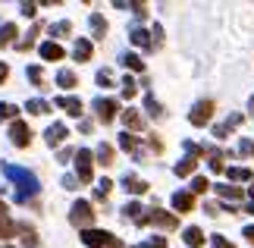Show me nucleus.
I'll use <instances>...</instances> for the list:
<instances>
[{"mask_svg": "<svg viewBox=\"0 0 254 248\" xmlns=\"http://www.w3.org/2000/svg\"><path fill=\"white\" fill-rule=\"evenodd\" d=\"M3 176L9 182H13L16 188H19V195H16V201H28L32 195H38L41 192V182H38V176L32 173V170H25V166H13V164H3Z\"/></svg>", "mask_w": 254, "mask_h": 248, "instance_id": "f257e3e1", "label": "nucleus"}, {"mask_svg": "<svg viewBox=\"0 0 254 248\" xmlns=\"http://www.w3.org/2000/svg\"><path fill=\"white\" fill-rule=\"evenodd\" d=\"M82 245H85V248H126V245H123L120 239H116L113 233L94 230V226H91V230H85V233H82Z\"/></svg>", "mask_w": 254, "mask_h": 248, "instance_id": "f03ea898", "label": "nucleus"}, {"mask_svg": "<svg viewBox=\"0 0 254 248\" xmlns=\"http://www.w3.org/2000/svg\"><path fill=\"white\" fill-rule=\"evenodd\" d=\"M69 223L72 226H79V230H91V223H94V207L91 201H85V198H79V201L72 204V211H69Z\"/></svg>", "mask_w": 254, "mask_h": 248, "instance_id": "7ed1b4c3", "label": "nucleus"}, {"mask_svg": "<svg viewBox=\"0 0 254 248\" xmlns=\"http://www.w3.org/2000/svg\"><path fill=\"white\" fill-rule=\"evenodd\" d=\"M204 154V148H198V145H191V142H185V157L179 164H176V176H191V170L198 166V157Z\"/></svg>", "mask_w": 254, "mask_h": 248, "instance_id": "20e7f679", "label": "nucleus"}, {"mask_svg": "<svg viewBox=\"0 0 254 248\" xmlns=\"http://www.w3.org/2000/svg\"><path fill=\"white\" fill-rule=\"evenodd\" d=\"M75 176H79V182H91V176H94V154L88 148L75 151Z\"/></svg>", "mask_w": 254, "mask_h": 248, "instance_id": "39448f33", "label": "nucleus"}, {"mask_svg": "<svg viewBox=\"0 0 254 248\" xmlns=\"http://www.w3.org/2000/svg\"><path fill=\"white\" fill-rule=\"evenodd\" d=\"M94 113H97V120L101 123H113L116 120V113H120V104L113 101V97H94Z\"/></svg>", "mask_w": 254, "mask_h": 248, "instance_id": "423d86ee", "label": "nucleus"}, {"mask_svg": "<svg viewBox=\"0 0 254 248\" xmlns=\"http://www.w3.org/2000/svg\"><path fill=\"white\" fill-rule=\"evenodd\" d=\"M144 223H154V226H160V230H176V226H179V217L160 211V207H151V211H148V220H144Z\"/></svg>", "mask_w": 254, "mask_h": 248, "instance_id": "0eeeda50", "label": "nucleus"}, {"mask_svg": "<svg viewBox=\"0 0 254 248\" xmlns=\"http://www.w3.org/2000/svg\"><path fill=\"white\" fill-rule=\"evenodd\" d=\"M210 116H213V101H198L189 113V123L191 126H207Z\"/></svg>", "mask_w": 254, "mask_h": 248, "instance_id": "6e6552de", "label": "nucleus"}, {"mask_svg": "<svg viewBox=\"0 0 254 248\" xmlns=\"http://www.w3.org/2000/svg\"><path fill=\"white\" fill-rule=\"evenodd\" d=\"M9 142H13L16 148H28V142H32V129H28L22 120H16L13 126H9Z\"/></svg>", "mask_w": 254, "mask_h": 248, "instance_id": "1a4fd4ad", "label": "nucleus"}, {"mask_svg": "<svg viewBox=\"0 0 254 248\" xmlns=\"http://www.w3.org/2000/svg\"><path fill=\"white\" fill-rule=\"evenodd\" d=\"M63 138H69V129H66V123H51V126H47L44 142L51 145V148H57V145L63 142Z\"/></svg>", "mask_w": 254, "mask_h": 248, "instance_id": "9d476101", "label": "nucleus"}, {"mask_svg": "<svg viewBox=\"0 0 254 248\" xmlns=\"http://www.w3.org/2000/svg\"><path fill=\"white\" fill-rule=\"evenodd\" d=\"M123 188H126L129 195H144V192H148L151 185L144 182V179H138L135 173H126V176H123Z\"/></svg>", "mask_w": 254, "mask_h": 248, "instance_id": "9b49d317", "label": "nucleus"}, {"mask_svg": "<svg viewBox=\"0 0 254 248\" xmlns=\"http://www.w3.org/2000/svg\"><path fill=\"white\" fill-rule=\"evenodd\" d=\"M242 123H245V116H242V113H232V116H229V120H226V123H220V126H213V138H226V135L232 132V129H239Z\"/></svg>", "mask_w": 254, "mask_h": 248, "instance_id": "f8f14e48", "label": "nucleus"}, {"mask_svg": "<svg viewBox=\"0 0 254 248\" xmlns=\"http://www.w3.org/2000/svg\"><path fill=\"white\" fill-rule=\"evenodd\" d=\"M120 116H123V126H126V132H141V129H144L141 113H138V110H132V107H129V110H123Z\"/></svg>", "mask_w": 254, "mask_h": 248, "instance_id": "ddd939ff", "label": "nucleus"}, {"mask_svg": "<svg viewBox=\"0 0 254 248\" xmlns=\"http://www.w3.org/2000/svg\"><path fill=\"white\" fill-rule=\"evenodd\" d=\"M57 107H60V110H66L69 116H82V101H79V97H72V94L57 97Z\"/></svg>", "mask_w": 254, "mask_h": 248, "instance_id": "4468645a", "label": "nucleus"}, {"mask_svg": "<svg viewBox=\"0 0 254 248\" xmlns=\"http://www.w3.org/2000/svg\"><path fill=\"white\" fill-rule=\"evenodd\" d=\"M91 54H94L91 41H88V38H79V41H75V47H72V57H75V63H88V60H91Z\"/></svg>", "mask_w": 254, "mask_h": 248, "instance_id": "2eb2a0df", "label": "nucleus"}, {"mask_svg": "<svg viewBox=\"0 0 254 248\" xmlns=\"http://www.w3.org/2000/svg\"><path fill=\"white\" fill-rule=\"evenodd\" d=\"M129 41H132L135 47H144V51H154V41H151V35L144 32V28H138V25H135L132 32H129Z\"/></svg>", "mask_w": 254, "mask_h": 248, "instance_id": "dca6fc26", "label": "nucleus"}, {"mask_svg": "<svg viewBox=\"0 0 254 248\" xmlns=\"http://www.w3.org/2000/svg\"><path fill=\"white\" fill-rule=\"evenodd\" d=\"M173 207H176L179 214H189L191 207H194V195H191V192H176V195H173Z\"/></svg>", "mask_w": 254, "mask_h": 248, "instance_id": "f3484780", "label": "nucleus"}, {"mask_svg": "<svg viewBox=\"0 0 254 248\" xmlns=\"http://www.w3.org/2000/svg\"><path fill=\"white\" fill-rule=\"evenodd\" d=\"M16 233L22 236V245H25V248H38V233H35V226H28V223H16Z\"/></svg>", "mask_w": 254, "mask_h": 248, "instance_id": "a211bd4d", "label": "nucleus"}, {"mask_svg": "<svg viewBox=\"0 0 254 248\" xmlns=\"http://www.w3.org/2000/svg\"><path fill=\"white\" fill-rule=\"evenodd\" d=\"M123 214H126V220H135V223H144V220H148V214H144V207L138 201H129V204L123 207Z\"/></svg>", "mask_w": 254, "mask_h": 248, "instance_id": "6ab92c4d", "label": "nucleus"}, {"mask_svg": "<svg viewBox=\"0 0 254 248\" xmlns=\"http://www.w3.org/2000/svg\"><path fill=\"white\" fill-rule=\"evenodd\" d=\"M41 57H44V60H63L66 51H63L57 41H44V44H41Z\"/></svg>", "mask_w": 254, "mask_h": 248, "instance_id": "aec40b11", "label": "nucleus"}, {"mask_svg": "<svg viewBox=\"0 0 254 248\" xmlns=\"http://www.w3.org/2000/svg\"><path fill=\"white\" fill-rule=\"evenodd\" d=\"M120 148H123V151H129V154H135V157H141V145H138V138H135L132 132H123L120 135Z\"/></svg>", "mask_w": 254, "mask_h": 248, "instance_id": "412c9836", "label": "nucleus"}, {"mask_svg": "<svg viewBox=\"0 0 254 248\" xmlns=\"http://www.w3.org/2000/svg\"><path fill=\"white\" fill-rule=\"evenodd\" d=\"M182 239H185V245H189V248H201L204 245V233L198 230V226H189V230L182 233Z\"/></svg>", "mask_w": 254, "mask_h": 248, "instance_id": "4be33fe9", "label": "nucleus"}, {"mask_svg": "<svg viewBox=\"0 0 254 248\" xmlns=\"http://www.w3.org/2000/svg\"><path fill=\"white\" fill-rule=\"evenodd\" d=\"M94 161H101L104 166H110L113 164V145L101 142V145H97V151H94Z\"/></svg>", "mask_w": 254, "mask_h": 248, "instance_id": "5701e85b", "label": "nucleus"}, {"mask_svg": "<svg viewBox=\"0 0 254 248\" xmlns=\"http://www.w3.org/2000/svg\"><path fill=\"white\" fill-rule=\"evenodd\" d=\"M88 22H91V35H94V38H104V35H107V19H104L101 13H91V19H88Z\"/></svg>", "mask_w": 254, "mask_h": 248, "instance_id": "b1692460", "label": "nucleus"}, {"mask_svg": "<svg viewBox=\"0 0 254 248\" xmlns=\"http://www.w3.org/2000/svg\"><path fill=\"white\" fill-rule=\"evenodd\" d=\"M57 85H60V88H75L79 79H75L72 69H60V73H57Z\"/></svg>", "mask_w": 254, "mask_h": 248, "instance_id": "393cba45", "label": "nucleus"}, {"mask_svg": "<svg viewBox=\"0 0 254 248\" xmlns=\"http://www.w3.org/2000/svg\"><path fill=\"white\" fill-rule=\"evenodd\" d=\"M25 110H28V113H35V116H41V113H51V104L41 101V97H32V101L25 104Z\"/></svg>", "mask_w": 254, "mask_h": 248, "instance_id": "a878e982", "label": "nucleus"}, {"mask_svg": "<svg viewBox=\"0 0 254 248\" xmlns=\"http://www.w3.org/2000/svg\"><path fill=\"white\" fill-rule=\"evenodd\" d=\"M38 35H41V25H32V28H28V35H25L16 47H19V51H28V47L35 44V38H38Z\"/></svg>", "mask_w": 254, "mask_h": 248, "instance_id": "bb28decb", "label": "nucleus"}, {"mask_svg": "<svg viewBox=\"0 0 254 248\" xmlns=\"http://www.w3.org/2000/svg\"><path fill=\"white\" fill-rule=\"evenodd\" d=\"M229 179L232 182H248L251 179V170H248V166H229Z\"/></svg>", "mask_w": 254, "mask_h": 248, "instance_id": "cd10ccee", "label": "nucleus"}, {"mask_svg": "<svg viewBox=\"0 0 254 248\" xmlns=\"http://www.w3.org/2000/svg\"><path fill=\"white\" fill-rule=\"evenodd\" d=\"M144 110H148L154 120H160V116H163V107L154 101V94H144Z\"/></svg>", "mask_w": 254, "mask_h": 248, "instance_id": "c85d7f7f", "label": "nucleus"}, {"mask_svg": "<svg viewBox=\"0 0 254 248\" xmlns=\"http://www.w3.org/2000/svg\"><path fill=\"white\" fill-rule=\"evenodd\" d=\"M123 66H126V69H132V73H141V69H144L141 57H135V54H123Z\"/></svg>", "mask_w": 254, "mask_h": 248, "instance_id": "c756f323", "label": "nucleus"}, {"mask_svg": "<svg viewBox=\"0 0 254 248\" xmlns=\"http://www.w3.org/2000/svg\"><path fill=\"white\" fill-rule=\"evenodd\" d=\"M16 38V25L13 22H6V25H0V47H6L9 41Z\"/></svg>", "mask_w": 254, "mask_h": 248, "instance_id": "7c9ffc66", "label": "nucleus"}, {"mask_svg": "<svg viewBox=\"0 0 254 248\" xmlns=\"http://www.w3.org/2000/svg\"><path fill=\"white\" fill-rule=\"evenodd\" d=\"M210 161H207V166H210V170L213 173H223V151H213V148H210Z\"/></svg>", "mask_w": 254, "mask_h": 248, "instance_id": "2f4dec72", "label": "nucleus"}, {"mask_svg": "<svg viewBox=\"0 0 254 248\" xmlns=\"http://www.w3.org/2000/svg\"><path fill=\"white\" fill-rule=\"evenodd\" d=\"M69 32H72V22H69V19H63V22L51 25V35H54V38H63V35H69Z\"/></svg>", "mask_w": 254, "mask_h": 248, "instance_id": "473e14b6", "label": "nucleus"}, {"mask_svg": "<svg viewBox=\"0 0 254 248\" xmlns=\"http://www.w3.org/2000/svg\"><path fill=\"white\" fill-rule=\"evenodd\" d=\"M207 188H210V182L204 179V176H194V179H191V188H189V192H191V195H204V192H207Z\"/></svg>", "mask_w": 254, "mask_h": 248, "instance_id": "72a5a7b5", "label": "nucleus"}, {"mask_svg": "<svg viewBox=\"0 0 254 248\" xmlns=\"http://www.w3.org/2000/svg\"><path fill=\"white\" fill-rule=\"evenodd\" d=\"M217 195H220V198H229V201H236V198H242V188H232V185H217Z\"/></svg>", "mask_w": 254, "mask_h": 248, "instance_id": "f704fd0d", "label": "nucleus"}, {"mask_svg": "<svg viewBox=\"0 0 254 248\" xmlns=\"http://www.w3.org/2000/svg\"><path fill=\"white\" fill-rule=\"evenodd\" d=\"M13 233H16V223L9 217H0V239H9Z\"/></svg>", "mask_w": 254, "mask_h": 248, "instance_id": "c9c22d12", "label": "nucleus"}, {"mask_svg": "<svg viewBox=\"0 0 254 248\" xmlns=\"http://www.w3.org/2000/svg\"><path fill=\"white\" fill-rule=\"evenodd\" d=\"M16 113H19L16 104H0V123H3V120H13L16 123Z\"/></svg>", "mask_w": 254, "mask_h": 248, "instance_id": "e433bc0d", "label": "nucleus"}, {"mask_svg": "<svg viewBox=\"0 0 254 248\" xmlns=\"http://www.w3.org/2000/svg\"><path fill=\"white\" fill-rule=\"evenodd\" d=\"M28 79H32V85L44 88V73H41V66H28Z\"/></svg>", "mask_w": 254, "mask_h": 248, "instance_id": "4c0bfd02", "label": "nucleus"}, {"mask_svg": "<svg viewBox=\"0 0 254 248\" xmlns=\"http://www.w3.org/2000/svg\"><path fill=\"white\" fill-rule=\"evenodd\" d=\"M135 91H138L135 79H132V76H126V79H123V97H135Z\"/></svg>", "mask_w": 254, "mask_h": 248, "instance_id": "58836bf2", "label": "nucleus"}, {"mask_svg": "<svg viewBox=\"0 0 254 248\" xmlns=\"http://www.w3.org/2000/svg\"><path fill=\"white\" fill-rule=\"evenodd\" d=\"M110 188H113V182H110V179H101V182H97V188H94V195L104 201V198L110 195Z\"/></svg>", "mask_w": 254, "mask_h": 248, "instance_id": "ea45409f", "label": "nucleus"}, {"mask_svg": "<svg viewBox=\"0 0 254 248\" xmlns=\"http://www.w3.org/2000/svg\"><path fill=\"white\" fill-rule=\"evenodd\" d=\"M239 154L242 157H254V142H251V138H242V142H239Z\"/></svg>", "mask_w": 254, "mask_h": 248, "instance_id": "a19ab883", "label": "nucleus"}, {"mask_svg": "<svg viewBox=\"0 0 254 248\" xmlns=\"http://www.w3.org/2000/svg\"><path fill=\"white\" fill-rule=\"evenodd\" d=\"M210 248H236L229 239H223V236H210Z\"/></svg>", "mask_w": 254, "mask_h": 248, "instance_id": "79ce46f5", "label": "nucleus"}, {"mask_svg": "<svg viewBox=\"0 0 254 248\" xmlns=\"http://www.w3.org/2000/svg\"><path fill=\"white\" fill-rule=\"evenodd\" d=\"M141 248H167V239H160V236H154V239H148Z\"/></svg>", "mask_w": 254, "mask_h": 248, "instance_id": "37998d69", "label": "nucleus"}, {"mask_svg": "<svg viewBox=\"0 0 254 248\" xmlns=\"http://www.w3.org/2000/svg\"><path fill=\"white\" fill-rule=\"evenodd\" d=\"M97 85H104V88L113 85V79H110V73H107V69H101V73H97Z\"/></svg>", "mask_w": 254, "mask_h": 248, "instance_id": "c03bdc74", "label": "nucleus"}, {"mask_svg": "<svg viewBox=\"0 0 254 248\" xmlns=\"http://www.w3.org/2000/svg\"><path fill=\"white\" fill-rule=\"evenodd\" d=\"M151 41H154V47H160V44H163V28H160V25H154V32H151Z\"/></svg>", "mask_w": 254, "mask_h": 248, "instance_id": "a18cd8bd", "label": "nucleus"}, {"mask_svg": "<svg viewBox=\"0 0 254 248\" xmlns=\"http://www.w3.org/2000/svg\"><path fill=\"white\" fill-rule=\"evenodd\" d=\"M129 9H132V13L138 16V19H144V16H148V6H144V3H129Z\"/></svg>", "mask_w": 254, "mask_h": 248, "instance_id": "49530a36", "label": "nucleus"}, {"mask_svg": "<svg viewBox=\"0 0 254 248\" xmlns=\"http://www.w3.org/2000/svg\"><path fill=\"white\" fill-rule=\"evenodd\" d=\"M79 185V176H63V188H75Z\"/></svg>", "mask_w": 254, "mask_h": 248, "instance_id": "de8ad7c7", "label": "nucleus"}, {"mask_svg": "<svg viewBox=\"0 0 254 248\" xmlns=\"http://www.w3.org/2000/svg\"><path fill=\"white\" fill-rule=\"evenodd\" d=\"M57 157H60V161L66 164V161H69V157H75V151H72V148H63V151H60V154H57Z\"/></svg>", "mask_w": 254, "mask_h": 248, "instance_id": "09e8293b", "label": "nucleus"}, {"mask_svg": "<svg viewBox=\"0 0 254 248\" xmlns=\"http://www.w3.org/2000/svg\"><path fill=\"white\" fill-rule=\"evenodd\" d=\"M19 9H22V13H25L28 19H32V16H35V9H38V6H35V3H22V6H19Z\"/></svg>", "mask_w": 254, "mask_h": 248, "instance_id": "8fccbe9b", "label": "nucleus"}, {"mask_svg": "<svg viewBox=\"0 0 254 248\" xmlns=\"http://www.w3.org/2000/svg\"><path fill=\"white\" fill-rule=\"evenodd\" d=\"M6 76H9V66H6V63H0V85L6 82Z\"/></svg>", "mask_w": 254, "mask_h": 248, "instance_id": "3c124183", "label": "nucleus"}, {"mask_svg": "<svg viewBox=\"0 0 254 248\" xmlns=\"http://www.w3.org/2000/svg\"><path fill=\"white\" fill-rule=\"evenodd\" d=\"M245 239L254 245V223H251V226H245Z\"/></svg>", "mask_w": 254, "mask_h": 248, "instance_id": "603ef678", "label": "nucleus"}, {"mask_svg": "<svg viewBox=\"0 0 254 248\" xmlns=\"http://www.w3.org/2000/svg\"><path fill=\"white\" fill-rule=\"evenodd\" d=\"M151 148H154V151H157V154H160V151H163V145H160V142H157V135H151Z\"/></svg>", "mask_w": 254, "mask_h": 248, "instance_id": "864d4df0", "label": "nucleus"}, {"mask_svg": "<svg viewBox=\"0 0 254 248\" xmlns=\"http://www.w3.org/2000/svg\"><path fill=\"white\" fill-rule=\"evenodd\" d=\"M0 217H6V204L3 201H0Z\"/></svg>", "mask_w": 254, "mask_h": 248, "instance_id": "5fc2aeb1", "label": "nucleus"}, {"mask_svg": "<svg viewBox=\"0 0 254 248\" xmlns=\"http://www.w3.org/2000/svg\"><path fill=\"white\" fill-rule=\"evenodd\" d=\"M248 107H251V113H254V94H251V101H248Z\"/></svg>", "mask_w": 254, "mask_h": 248, "instance_id": "6e6d98bb", "label": "nucleus"}, {"mask_svg": "<svg viewBox=\"0 0 254 248\" xmlns=\"http://www.w3.org/2000/svg\"><path fill=\"white\" fill-rule=\"evenodd\" d=\"M248 192H251V201H254V182H251V188H248Z\"/></svg>", "mask_w": 254, "mask_h": 248, "instance_id": "4d7b16f0", "label": "nucleus"}, {"mask_svg": "<svg viewBox=\"0 0 254 248\" xmlns=\"http://www.w3.org/2000/svg\"><path fill=\"white\" fill-rule=\"evenodd\" d=\"M248 214H254V201H251V204H248Z\"/></svg>", "mask_w": 254, "mask_h": 248, "instance_id": "13d9d810", "label": "nucleus"}, {"mask_svg": "<svg viewBox=\"0 0 254 248\" xmlns=\"http://www.w3.org/2000/svg\"><path fill=\"white\" fill-rule=\"evenodd\" d=\"M9 248H13V245H9Z\"/></svg>", "mask_w": 254, "mask_h": 248, "instance_id": "bf43d9fd", "label": "nucleus"}]
</instances>
